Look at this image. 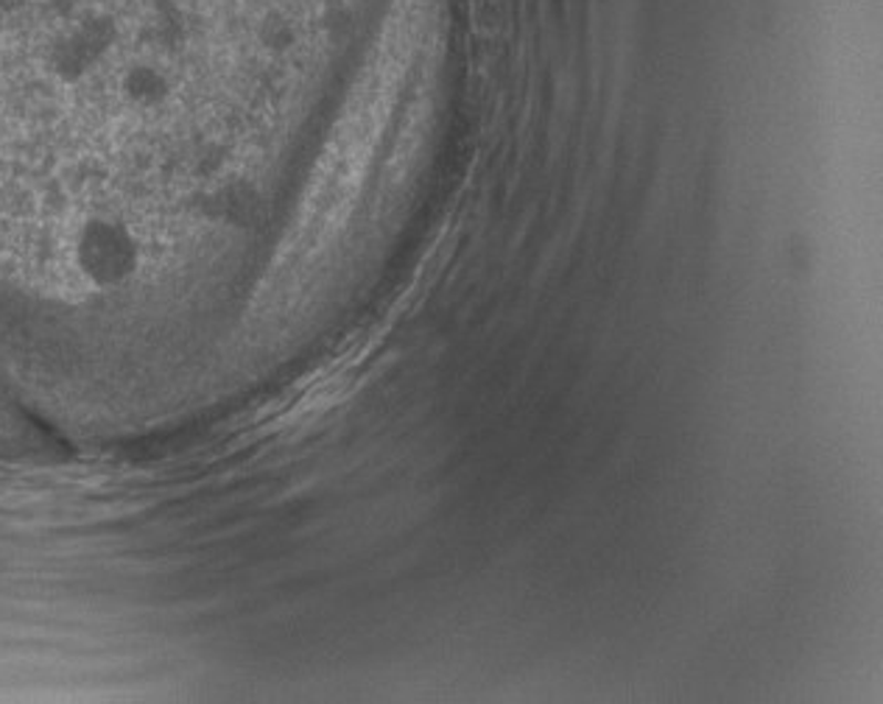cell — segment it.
<instances>
[{
    "instance_id": "cell-2",
    "label": "cell",
    "mask_w": 883,
    "mask_h": 704,
    "mask_svg": "<svg viewBox=\"0 0 883 704\" xmlns=\"http://www.w3.org/2000/svg\"><path fill=\"white\" fill-rule=\"evenodd\" d=\"M260 40H263V45L271 48V51H283V48H289L291 40H294V31H291L289 20H283L280 14H269V18L263 20V25H260Z\"/></svg>"
},
{
    "instance_id": "cell-1",
    "label": "cell",
    "mask_w": 883,
    "mask_h": 704,
    "mask_svg": "<svg viewBox=\"0 0 883 704\" xmlns=\"http://www.w3.org/2000/svg\"><path fill=\"white\" fill-rule=\"evenodd\" d=\"M115 90H118V99L126 110L159 112L163 106L172 104L177 84L163 65H157L152 59H137L121 71Z\"/></svg>"
},
{
    "instance_id": "cell-3",
    "label": "cell",
    "mask_w": 883,
    "mask_h": 704,
    "mask_svg": "<svg viewBox=\"0 0 883 704\" xmlns=\"http://www.w3.org/2000/svg\"><path fill=\"white\" fill-rule=\"evenodd\" d=\"M25 7H29V0H0V12L14 14V12H20V9H25Z\"/></svg>"
}]
</instances>
